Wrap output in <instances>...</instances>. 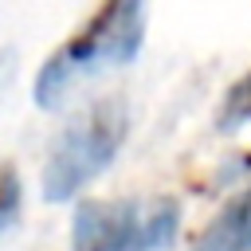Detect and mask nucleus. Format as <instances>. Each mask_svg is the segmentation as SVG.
Listing matches in <instances>:
<instances>
[{"mask_svg": "<svg viewBox=\"0 0 251 251\" xmlns=\"http://www.w3.org/2000/svg\"><path fill=\"white\" fill-rule=\"evenodd\" d=\"M243 126H251V71L239 82L227 86V94H224V102L216 110V129L220 133H235Z\"/></svg>", "mask_w": 251, "mask_h": 251, "instance_id": "nucleus-5", "label": "nucleus"}, {"mask_svg": "<svg viewBox=\"0 0 251 251\" xmlns=\"http://www.w3.org/2000/svg\"><path fill=\"white\" fill-rule=\"evenodd\" d=\"M12 67H16V51H12V47H4V51H0V90H4L8 75H12Z\"/></svg>", "mask_w": 251, "mask_h": 251, "instance_id": "nucleus-7", "label": "nucleus"}, {"mask_svg": "<svg viewBox=\"0 0 251 251\" xmlns=\"http://www.w3.org/2000/svg\"><path fill=\"white\" fill-rule=\"evenodd\" d=\"M126 137H129V102L122 94H102L98 102H86L47 145L39 169L43 200L47 204L75 200L118 161Z\"/></svg>", "mask_w": 251, "mask_h": 251, "instance_id": "nucleus-2", "label": "nucleus"}, {"mask_svg": "<svg viewBox=\"0 0 251 251\" xmlns=\"http://www.w3.org/2000/svg\"><path fill=\"white\" fill-rule=\"evenodd\" d=\"M192 251H251V184L212 216Z\"/></svg>", "mask_w": 251, "mask_h": 251, "instance_id": "nucleus-4", "label": "nucleus"}, {"mask_svg": "<svg viewBox=\"0 0 251 251\" xmlns=\"http://www.w3.org/2000/svg\"><path fill=\"white\" fill-rule=\"evenodd\" d=\"M176 227L173 196H82L71 212V251H165Z\"/></svg>", "mask_w": 251, "mask_h": 251, "instance_id": "nucleus-3", "label": "nucleus"}, {"mask_svg": "<svg viewBox=\"0 0 251 251\" xmlns=\"http://www.w3.org/2000/svg\"><path fill=\"white\" fill-rule=\"evenodd\" d=\"M145 43V0H102L90 20L63 39L31 82V102L39 110H63V102L102 71L126 67Z\"/></svg>", "mask_w": 251, "mask_h": 251, "instance_id": "nucleus-1", "label": "nucleus"}, {"mask_svg": "<svg viewBox=\"0 0 251 251\" xmlns=\"http://www.w3.org/2000/svg\"><path fill=\"white\" fill-rule=\"evenodd\" d=\"M20 204H24L20 173H16V165L0 161V231H4V227H12V220L20 216Z\"/></svg>", "mask_w": 251, "mask_h": 251, "instance_id": "nucleus-6", "label": "nucleus"}]
</instances>
